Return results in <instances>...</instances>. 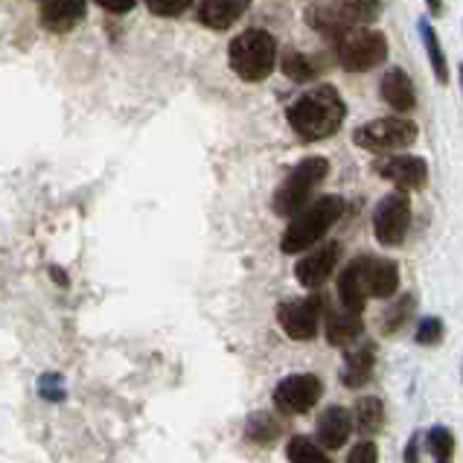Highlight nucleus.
I'll return each instance as SVG.
<instances>
[{
    "instance_id": "obj_1",
    "label": "nucleus",
    "mask_w": 463,
    "mask_h": 463,
    "mask_svg": "<svg viewBox=\"0 0 463 463\" xmlns=\"http://www.w3.org/2000/svg\"><path fill=\"white\" fill-rule=\"evenodd\" d=\"M286 120L303 143H317L341 131L347 105L333 85H312L286 109Z\"/></svg>"
},
{
    "instance_id": "obj_2",
    "label": "nucleus",
    "mask_w": 463,
    "mask_h": 463,
    "mask_svg": "<svg viewBox=\"0 0 463 463\" xmlns=\"http://www.w3.org/2000/svg\"><path fill=\"white\" fill-rule=\"evenodd\" d=\"M344 198L341 195H317L307 207L288 219V228L280 240L283 254H303V250L315 248L324 236L333 231V224L344 216Z\"/></svg>"
},
{
    "instance_id": "obj_3",
    "label": "nucleus",
    "mask_w": 463,
    "mask_h": 463,
    "mask_svg": "<svg viewBox=\"0 0 463 463\" xmlns=\"http://www.w3.org/2000/svg\"><path fill=\"white\" fill-rule=\"evenodd\" d=\"M382 9H385V0H324V4L307 9V24L317 35L338 38L355 26L373 24Z\"/></svg>"
},
{
    "instance_id": "obj_4",
    "label": "nucleus",
    "mask_w": 463,
    "mask_h": 463,
    "mask_svg": "<svg viewBox=\"0 0 463 463\" xmlns=\"http://www.w3.org/2000/svg\"><path fill=\"white\" fill-rule=\"evenodd\" d=\"M228 61L242 82H262L277 68V38L269 30H260V26L245 30L231 42Z\"/></svg>"
},
{
    "instance_id": "obj_5",
    "label": "nucleus",
    "mask_w": 463,
    "mask_h": 463,
    "mask_svg": "<svg viewBox=\"0 0 463 463\" xmlns=\"http://www.w3.org/2000/svg\"><path fill=\"white\" fill-rule=\"evenodd\" d=\"M329 175V161L326 157H303V161L288 172L283 184L277 187L271 198V210L280 219H292L300 207H307L312 202L315 190L321 187Z\"/></svg>"
},
{
    "instance_id": "obj_6",
    "label": "nucleus",
    "mask_w": 463,
    "mask_h": 463,
    "mask_svg": "<svg viewBox=\"0 0 463 463\" xmlns=\"http://www.w3.org/2000/svg\"><path fill=\"white\" fill-rule=\"evenodd\" d=\"M335 59L347 73H367L388 61V38L370 26H355L335 38Z\"/></svg>"
},
{
    "instance_id": "obj_7",
    "label": "nucleus",
    "mask_w": 463,
    "mask_h": 463,
    "mask_svg": "<svg viewBox=\"0 0 463 463\" xmlns=\"http://www.w3.org/2000/svg\"><path fill=\"white\" fill-rule=\"evenodd\" d=\"M417 140V123L405 117H379L353 131V143L367 152H400Z\"/></svg>"
},
{
    "instance_id": "obj_8",
    "label": "nucleus",
    "mask_w": 463,
    "mask_h": 463,
    "mask_svg": "<svg viewBox=\"0 0 463 463\" xmlns=\"http://www.w3.org/2000/svg\"><path fill=\"white\" fill-rule=\"evenodd\" d=\"M411 228V198L405 190L388 193L373 210V233L382 248H400Z\"/></svg>"
},
{
    "instance_id": "obj_9",
    "label": "nucleus",
    "mask_w": 463,
    "mask_h": 463,
    "mask_svg": "<svg viewBox=\"0 0 463 463\" xmlns=\"http://www.w3.org/2000/svg\"><path fill=\"white\" fill-rule=\"evenodd\" d=\"M324 309L326 307L321 295L283 300L277 307V324L283 326V333L292 341H312L317 335V329H321Z\"/></svg>"
},
{
    "instance_id": "obj_10",
    "label": "nucleus",
    "mask_w": 463,
    "mask_h": 463,
    "mask_svg": "<svg viewBox=\"0 0 463 463\" xmlns=\"http://www.w3.org/2000/svg\"><path fill=\"white\" fill-rule=\"evenodd\" d=\"M324 393V382L315 373H295L280 379V385L274 388V405L283 414H307L317 405Z\"/></svg>"
},
{
    "instance_id": "obj_11",
    "label": "nucleus",
    "mask_w": 463,
    "mask_h": 463,
    "mask_svg": "<svg viewBox=\"0 0 463 463\" xmlns=\"http://www.w3.org/2000/svg\"><path fill=\"white\" fill-rule=\"evenodd\" d=\"M376 175L393 184L396 190L414 193L429 187V164L420 155H385L373 164Z\"/></svg>"
},
{
    "instance_id": "obj_12",
    "label": "nucleus",
    "mask_w": 463,
    "mask_h": 463,
    "mask_svg": "<svg viewBox=\"0 0 463 463\" xmlns=\"http://www.w3.org/2000/svg\"><path fill=\"white\" fill-rule=\"evenodd\" d=\"M338 260H341V245L338 242H326V245H317L303 250V257L298 260L295 266V277L303 288H321L333 271L338 269Z\"/></svg>"
},
{
    "instance_id": "obj_13",
    "label": "nucleus",
    "mask_w": 463,
    "mask_h": 463,
    "mask_svg": "<svg viewBox=\"0 0 463 463\" xmlns=\"http://www.w3.org/2000/svg\"><path fill=\"white\" fill-rule=\"evenodd\" d=\"M359 260V274H362V286L367 298H379L388 300L400 292V266L388 257H370L362 254Z\"/></svg>"
},
{
    "instance_id": "obj_14",
    "label": "nucleus",
    "mask_w": 463,
    "mask_h": 463,
    "mask_svg": "<svg viewBox=\"0 0 463 463\" xmlns=\"http://www.w3.org/2000/svg\"><path fill=\"white\" fill-rule=\"evenodd\" d=\"M85 12H88V0H44L42 24H44V30L64 35L85 21Z\"/></svg>"
},
{
    "instance_id": "obj_15",
    "label": "nucleus",
    "mask_w": 463,
    "mask_h": 463,
    "mask_svg": "<svg viewBox=\"0 0 463 463\" xmlns=\"http://www.w3.org/2000/svg\"><path fill=\"white\" fill-rule=\"evenodd\" d=\"M379 94L388 102V109H393L396 114H408L417 109L414 82L402 68H388V73L382 76V82H379Z\"/></svg>"
},
{
    "instance_id": "obj_16",
    "label": "nucleus",
    "mask_w": 463,
    "mask_h": 463,
    "mask_svg": "<svg viewBox=\"0 0 463 463\" xmlns=\"http://www.w3.org/2000/svg\"><path fill=\"white\" fill-rule=\"evenodd\" d=\"M250 4H254V0H202L195 18L202 26H207V30L224 33L245 15Z\"/></svg>"
},
{
    "instance_id": "obj_17",
    "label": "nucleus",
    "mask_w": 463,
    "mask_h": 463,
    "mask_svg": "<svg viewBox=\"0 0 463 463\" xmlns=\"http://www.w3.org/2000/svg\"><path fill=\"white\" fill-rule=\"evenodd\" d=\"M350 431H353V414L344 405H329L326 411L317 417L315 438L324 449H341L350 440Z\"/></svg>"
},
{
    "instance_id": "obj_18",
    "label": "nucleus",
    "mask_w": 463,
    "mask_h": 463,
    "mask_svg": "<svg viewBox=\"0 0 463 463\" xmlns=\"http://www.w3.org/2000/svg\"><path fill=\"white\" fill-rule=\"evenodd\" d=\"M326 317H324V333H326V341L333 344V347H350L353 341H359L362 333H364V321L359 312H350V309H324Z\"/></svg>"
},
{
    "instance_id": "obj_19",
    "label": "nucleus",
    "mask_w": 463,
    "mask_h": 463,
    "mask_svg": "<svg viewBox=\"0 0 463 463\" xmlns=\"http://www.w3.org/2000/svg\"><path fill=\"white\" fill-rule=\"evenodd\" d=\"M373 370H376L373 344H362V347L347 350V355H344V367H341V385L350 391H359L373 379Z\"/></svg>"
},
{
    "instance_id": "obj_20",
    "label": "nucleus",
    "mask_w": 463,
    "mask_h": 463,
    "mask_svg": "<svg viewBox=\"0 0 463 463\" xmlns=\"http://www.w3.org/2000/svg\"><path fill=\"white\" fill-rule=\"evenodd\" d=\"M353 429H359L362 438H376L385 429V402L379 396H362L353 408Z\"/></svg>"
},
{
    "instance_id": "obj_21",
    "label": "nucleus",
    "mask_w": 463,
    "mask_h": 463,
    "mask_svg": "<svg viewBox=\"0 0 463 463\" xmlns=\"http://www.w3.org/2000/svg\"><path fill=\"white\" fill-rule=\"evenodd\" d=\"M417 30H420V38H422V47H426V56H429V64H431L434 82L446 85L449 82V64H446V52H443L438 30H434L429 18H420L417 21Z\"/></svg>"
},
{
    "instance_id": "obj_22",
    "label": "nucleus",
    "mask_w": 463,
    "mask_h": 463,
    "mask_svg": "<svg viewBox=\"0 0 463 463\" xmlns=\"http://www.w3.org/2000/svg\"><path fill=\"white\" fill-rule=\"evenodd\" d=\"M338 298H341V307L350 309V312H364L367 307V295H364V286H362V274H359V260H353L347 269L341 271L338 277Z\"/></svg>"
},
{
    "instance_id": "obj_23",
    "label": "nucleus",
    "mask_w": 463,
    "mask_h": 463,
    "mask_svg": "<svg viewBox=\"0 0 463 463\" xmlns=\"http://www.w3.org/2000/svg\"><path fill=\"white\" fill-rule=\"evenodd\" d=\"M280 68L283 73L292 79V82H315L317 76H321L324 64L317 61L309 52H300V50H288L286 56L280 59Z\"/></svg>"
},
{
    "instance_id": "obj_24",
    "label": "nucleus",
    "mask_w": 463,
    "mask_h": 463,
    "mask_svg": "<svg viewBox=\"0 0 463 463\" xmlns=\"http://www.w3.org/2000/svg\"><path fill=\"white\" fill-rule=\"evenodd\" d=\"M286 458L288 463H333L326 455V449L317 440L307 438V434H295V438L288 440Z\"/></svg>"
},
{
    "instance_id": "obj_25",
    "label": "nucleus",
    "mask_w": 463,
    "mask_h": 463,
    "mask_svg": "<svg viewBox=\"0 0 463 463\" xmlns=\"http://www.w3.org/2000/svg\"><path fill=\"white\" fill-rule=\"evenodd\" d=\"M422 440L434 463H455V431L449 426H431Z\"/></svg>"
},
{
    "instance_id": "obj_26",
    "label": "nucleus",
    "mask_w": 463,
    "mask_h": 463,
    "mask_svg": "<svg viewBox=\"0 0 463 463\" xmlns=\"http://www.w3.org/2000/svg\"><path fill=\"white\" fill-rule=\"evenodd\" d=\"M283 434V426L277 422L271 414L260 411V414H250L248 417V426H245V438L257 446H271L277 438Z\"/></svg>"
},
{
    "instance_id": "obj_27",
    "label": "nucleus",
    "mask_w": 463,
    "mask_h": 463,
    "mask_svg": "<svg viewBox=\"0 0 463 463\" xmlns=\"http://www.w3.org/2000/svg\"><path fill=\"white\" fill-rule=\"evenodd\" d=\"M414 309H417L414 295H402V298H396V303H391L388 312L382 315V333H385V335L400 333V329L408 324V317L414 315Z\"/></svg>"
},
{
    "instance_id": "obj_28",
    "label": "nucleus",
    "mask_w": 463,
    "mask_h": 463,
    "mask_svg": "<svg viewBox=\"0 0 463 463\" xmlns=\"http://www.w3.org/2000/svg\"><path fill=\"white\" fill-rule=\"evenodd\" d=\"M446 335V326L440 317H434V315H426V317H420V324L414 329V341L420 344V347H434V344H440Z\"/></svg>"
},
{
    "instance_id": "obj_29",
    "label": "nucleus",
    "mask_w": 463,
    "mask_h": 463,
    "mask_svg": "<svg viewBox=\"0 0 463 463\" xmlns=\"http://www.w3.org/2000/svg\"><path fill=\"white\" fill-rule=\"evenodd\" d=\"M193 4H195V0H146L149 12H152V15H157V18H178Z\"/></svg>"
},
{
    "instance_id": "obj_30",
    "label": "nucleus",
    "mask_w": 463,
    "mask_h": 463,
    "mask_svg": "<svg viewBox=\"0 0 463 463\" xmlns=\"http://www.w3.org/2000/svg\"><path fill=\"white\" fill-rule=\"evenodd\" d=\"M347 463H379V446L364 438L362 443H355L347 455Z\"/></svg>"
},
{
    "instance_id": "obj_31",
    "label": "nucleus",
    "mask_w": 463,
    "mask_h": 463,
    "mask_svg": "<svg viewBox=\"0 0 463 463\" xmlns=\"http://www.w3.org/2000/svg\"><path fill=\"white\" fill-rule=\"evenodd\" d=\"M56 382H59V376H52V373L38 382V391H42V393H44V400H50V402L64 400V388H56Z\"/></svg>"
},
{
    "instance_id": "obj_32",
    "label": "nucleus",
    "mask_w": 463,
    "mask_h": 463,
    "mask_svg": "<svg viewBox=\"0 0 463 463\" xmlns=\"http://www.w3.org/2000/svg\"><path fill=\"white\" fill-rule=\"evenodd\" d=\"M97 4H99L105 12H114V15H123V12H131V9H135L137 0H97Z\"/></svg>"
},
{
    "instance_id": "obj_33",
    "label": "nucleus",
    "mask_w": 463,
    "mask_h": 463,
    "mask_svg": "<svg viewBox=\"0 0 463 463\" xmlns=\"http://www.w3.org/2000/svg\"><path fill=\"white\" fill-rule=\"evenodd\" d=\"M405 463H420V431L411 434V440L405 446V455H402Z\"/></svg>"
},
{
    "instance_id": "obj_34",
    "label": "nucleus",
    "mask_w": 463,
    "mask_h": 463,
    "mask_svg": "<svg viewBox=\"0 0 463 463\" xmlns=\"http://www.w3.org/2000/svg\"><path fill=\"white\" fill-rule=\"evenodd\" d=\"M52 277H56V283H61V286H68V274H64L61 269H52Z\"/></svg>"
},
{
    "instance_id": "obj_35",
    "label": "nucleus",
    "mask_w": 463,
    "mask_h": 463,
    "mask_svg": "<svg viewBox=\"0 0 463 463\" xmlns=\"http://www.w3.org/2000/svg\"><path fill=\"white\" fill-rule=\"evenodd\" d=\"M429 9L434 12V15H440V4H438V0H429Z\"/></svg>"
},
{
    "instance_id": "obj_36",
    "label": "nucleus",
    "mask_w": 463,
    "mask_h": 463,
    "mask_svg": "<svg viewBox=\"0 0 463 463\" xmlns=\"http://www.w3.org/2000/svg\"><path fill=\"white\" fill-rule=\"evenodd\" d=\"M458 79H460V94H463V64L458 68Z\"/></svg>"
}]
</instances>
